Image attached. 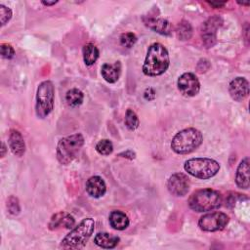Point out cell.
<instances>
[{
    "mask_svg": "<svg viewBox=\"0 0 250 250\" xmlns=\"http://www.w3.org/2000/svg\"><path fill=\"white\" fill-rule=\"evenodd\" d=\"M169 64L170 58L167 49L161 43H153L147 49L143 72L147 76H158L168 69Z\"/></svg>",
    "mask_w": 250,
    "mask_h": 250,
    "instance_id": "6da1fadb",
    "label": "cell"
},
{
    "mask_svg": "<svg viewBox=\"0 0 250 250\" xmlns=\"http://www.w3.org/2000/svg\"><path fill=\"white\" fill-rule=\"evenodd\" d=\"M95 229V221L92 218L83 219L67 233L61 241L60 247L62 249L77 250L83 248Z\"/></svg>",
    "mask_w": 250,
    "mask_h": 250,
    "instance_id": "7a4b0ae2",
    "label": "cell"
},
{
    "mask_svg": "<svg viewBox=\"0 0 250 250\" xmlns=\"http://www.w3.org/2000/svg\"><path fill=\"white\" fill-rule=\"evenodd\" d=\"M203 136L195 128H186L178 132L172 139L171 148L178 154H188L194 151L202 143Z\"/></svg>",
    "mask_w": 250,
    "mask_h": 250,
    "instance_id": "3957f363",
    "label": "cell"
},
{
    "mask_svg": "<svg viewBox=\"0 0 250 250\" xmlns=\"http://www.w3.org/2000/svg\"><path fill=\"white\" fill-rule=\"evenodd\" d=\"M188 203L189 208L195 212H207L221 206L222 195L215 189H198L189 196Z\"/></svg>",
    "mask_w": 250,
    "mask_h": 250,
    "instance_id": "277c9868",
    "label": "cell"
},
{
    "mask_svg": "<svg viewBox=\"0 0 250 250\" xmlns=\"http://www.w3.org/2000/svg\"><path fill=\"white\" fill-rule=\"evenodd\" d=\"M83 145L84 137L80 133H75L61 139L56 149L58 161L62 165L70 164L77 156Z\"/></svg>",
    "mask_w": 250,
    "mask_h": 250,
    "instance_id": "5b68a950",
    "label": "cell"
},
{
    "mask_svg": "<svg viewBox=\"0 0 250 250\" xmlns=\"http://www.w3.org/2000/svg\"><path fill=\"white\" fill-rule=\"evenodd\" d=\"M184 169L192 177L205 180L219 172L220 164L211 158H191L185 162Z\"/></svg>",
    "mask_w": 250,
    "mask_h": 250,
    "instance_id": "8992f818",
    "label": "cell"
},
{
    "mask_svg": "<svg viewBox=\"0 0 250 250\" xmlns=\"http://www.w3.org/2000/svg\"><path fill=\"white\" fill-rule=\"evenodd\" d=\"M55 89L51 81L46 80L39 84L36 92L35 111L39 118L48 116L54 107Z\"/></svg>",
    "mask_w": 250,
    "mask_h": 250,
    "instance_id": "52a82bcc",
    "label": "cell"
},
{
    "mask_svg": "<svg viewBox=\"0 0 250 250\" xmlns=\"http://www.w3.org/2000/svg\"><path fill=\"white\" fill-rule=\"evenodd\" d=\"M229 218L223 212H211L200 217L198 227L204 231H218L224 229L229 224Z\"/></svg>",
    "mask_w": 250,
    "mask_h": 250,
    "instance_id": "ba28073f",
    "label": "cell"
},
{
    "mask_svg": "<svg viewBox=\"0 0 250 250\" xmlns=\"http://www.w3.org/2000/svg\"><path fill=\"white\" fill-rule=\"evenodd\" d=\"M223 24V20L219 16H213L206 20L202 26L200 35L202 42L206 48L213 47L217 42V30Z\"/></svg>",
    "mask_w": 250,
    "mask_h": 250,
    "instance_id": "9c48e42d",
    "label": "cell"
},
{
    "mask_svg": "<svg viewBox=\"0 0 250 250\" xmlns=\"http://www.w3.org/2000/svg\"><path fill=\"white\" fill-rule=\"evenodd\" d=\"M178 89L186 97H193L198 94L200 90V83L194 73H183L177 82Z\"/></svg>",
    "mask_w": 250,
    "mask_h": 250,
    "instance_id": "30bf717a",
    "label": "cell"
},
{
    "mask_svg": "<svg viewBox=\"0 0 250 250\" xmlns=\"http://www.w3.org/2000/svg\"><path fill=\"white\" fill-rule=\"evenodd\" d=\"M190 187L189 178L184 173L173 174L167 182V188L169 192L175 196L186 195Z\"/></svg>",
    "mask_w": 250,
    "mask_h": 250,
    "instance_id": "8fae6325",
    "label": "cell"
},
{
    "mask_svg": "<svg viewBox=\"0 0 250 250\" xmlns=\"http://www.w3.org/2000/svg\"><path fill=\"white\" fill-rule=\"evenodd\" d=\"M229 93L232 100L242 102L249 95V82L244 77H236L229 82Z\"/></svg>",
    "mask_w": 250,
    "mask_h": 250,
    "instance_id": "7c38bea8",
    "label": "cell"
},
{
    "mask_svg": "<svg viewBox=\"0 0 250 250\" xmlns=\"http://www.w3.org/2000/svg\"><path fill=\"white\" fill-rule=\"evenodd\" d=\"M144 22L145 24L150 28L151 30L165 36H170L173 32V25L172 23L161 18H152V17H147L144 18Z\"/></svg>",
    "mask_w": 250,
    "mask_h": 250,
    "instance_id": "4fadbf2b",
    "label": "cell"
},
{
    "mask_svg": "<svg viewBox=\"0 0 250 250\" xmlns=\"http://www.w3.org/2000/svg\"><path fill=\"white\" fill-rule=\"evenodd\" d=\"M87 193L94 198H100L106 192V186L104 181L100 176L90 177L85 185Z\"/></svg>",
    "mask_w": 250,
    "mask_h": 250,
    "instance_id": "5bb4252c",
    "label": "cell"
},
{
    "mask_svg": "<svg viewBox=\"0 0 250 250\" xmlns=\"http://www.w3.org/2000/svg\"><path fill=\"white\" fill-rule=\"evenodd\" d=\"M9 147L11 149V151L21 157L24 154L25 152V143L23 140L22 135L21 134L20 131L16 130V129H12L10 131V135H9Z\"/></svg>",
    "mask_w": 250,
    "mask_h": 250,
    "instance_id": "9a60e30c",
    "label": "cell"
},
{
    "mask_svg": "<svg viewBox=\"0 0 250 250\" xmlns=\"http://www.w3.org/2000/svg\"><path fill=\"white\" fill-rule=\"evenodd\" d=\"M235 184L239 188L247 189L249 188V158H243L237 169L235 174Z\"/></svg>",
    "mask_w": 250,
    "mask_h": 250,
    "instance_id": "2e32d148",
    "label": "cell"
},
{
    "mask_svg": "<svg viewBox=\"0 0 250 250\" xmlns=\"http://www.w3.org/2000/svg\"><path fill=\"white\" fill-rule=\"evenodd\" d=\"M74 225H75L74 218L70 214L61 211L53 215L49 223V229L52 230L62 227H64L66 229H71Z\"/></svg>",
    "mask_w": 250,
    "mask_h": 250,
    "instance_id": "e0dca14e",
    "label": "cell"
},
{
    "mask_svg": "<svg viewBox=\"0 0 250 250\" xmlns=\"http://www.w3.org/2000/svg\"><path fill=\"white\" fill-rule=\"evenodd\" d=\"M101 73L103 78L108 83H115L121 73L120 62H115L114 63H104L101 68Z\"/></svg>",
    "mask_w": 250,
    "mask_h": 250,
    "instance_id": "ac0fdd59",
    "label": "cell"
},
{
    "mask_svg": "<svg viewBox=\"0 0 250 250\" xmlns=\"http://www.w3.org/2000/svg\"><path fill=\"white\" fill-rule=\"evenodd\" d=\"M108 221H109L110 227L116 230H123L127 229L130 223L128 216L120 210L112 211L109 214Z\"/></svg>",
    "mask_w": 250,
    "mask_h": 250,
    "instance_id": "d6986e66",
    "label": "cell"
},
{
    "mask_svg": "<svg viewBox=\"0 0 250 250\" xmlns=\"http://www.w3.org/2000/svg\"><path fill=\"white\" fill-rule=\"evenodd\" d=\"M120 241V238L116 235H113L108 232H99L94 238V242L99 247L104 249L114 248Z\"/></svg>",
    "mask_w": 250,
    "mask_h": 250,
    "instance_id": "ffe728a7",
    "label": "cell"
},
{
    "mask_svg": "<svg viewBox=\"0 0 250 250\" xmlns=\"http://www.w3.org/2000/svg\"><path fill=\"white\" fill-rule=\"evenodd\" d=\"M82 54H83V61L85 64L92 65L98 60L100 52H99V49L96 47V45H94L93 43H88L84 45L82 49Z\"/></svg>",
    "mask_w": 250,
    "mask_h": 250,
    "instance_id": "44dd1931",
    "label": "cell"
},
{
    "mask_svg": "<svg viewBox=\"0 0 250 250\" xmlns=\"http://www.w3.org/2000/svg\"><path fill=\"white\" fill-rule=\"evenodd\" d=\"M83 100H84V94L81 90L77 88H72L68 90L65 94V101L72 107L79 106L83 103Z\"/></svg>",
    "mask_w": 250,
    "mask_h": 250,
    "instance_id": "7402d4cb",
    "label": "cell"
},
{
    "mask_svg": "<svg viewBox=\"0 0 250 250\" xmlns=\"http://www.w3.org/2000/svg\"><path fill=\"white\" fill-rule=\"evenodd\" d=\"M176 34L180 40H188L192 35V27L190 23L186 20L181 21L177 25Z\"/></svg>",
    "mask_w": 250,
    "mask_h": 250,
    "instance_id": "603a6c76",
    "label": "cell"
},
{
    "mask_svg": "<svg viewBox=\"0 0 250 250\" xmlns=\"http://www.w3.org/2000/svg\"><path fill=\"white\" fill-rule=\"evenodd\" d=\"M124 122H125V126H126L130 131L136 130V129L139 127V125H140V120H139L138 115H137L136 112H135L134 110H132L131 108H128V109L126 110Z\"/></svg>",
    "mask_w": 250,
    "mask_h": 250,
    "instance_id": "cb8c5ba5",
    "label": "cell"
},
{
    "mask_svg": "<svg viewBox=\"0 0 250 250\" xmlns=\"http://www.w3.org/2000/svg\"><path fill=\"white\" fill-rule=\"evenodd\" d=\"M96 150L101 155H109L113 151V145L107 139H103L96 145Z\"/></svg>",
    "mask_w": 250,
    "mask_h": 250,
    "instance_id": "d4e9b609",
    "label": "cell"
},
{
    "mask_svg": "<svg viewBox=\"0 0 250 250\" xmlns=\"http://www.w3.org/2000/svg\"><path fill=\"white\" fill-rule=\"evenodd\" d=\"M120 44L125 48H131L137 42V36L133 32H126L120 35Z\"/></svg>",
    "mask_w": 250,
    "mask_h": 250,
    "instance_id": "484cf974",
    "label": "cell"
},
{
    "mask_svg": "<svg viewBox=\"0 0 250 250\" xmlns=\"http://www.w3.org/2000/svg\"><path fill=\"white\" fill-rule=\"evenodd\" d=\"M6 206H7V209L9 211L10 214L12 215H18L21 211V207H20V203H19V200L17 197L15 196H10L8 199H7V203H6Z\"/></svg>",
    "mask_w": 250,
    "mask_h": 250,
    "instance_id": "4316f807",
    "label": "cell"
},
{
    "mask_svg": "<svg viewBox=\"0 0 250 250\" xmlns=\"http://www.w3.org/2000/svg\"><path fill=\"white\" fill-rule=\"evenodd\" d=\"M12 15H13L12 10L9 7H7L3 4L0 5V20H1L2 26H4L11 20Z\"/></svg>",
    "mask_w": 250,
    "mask_h": 250,
    "instance_id": "83f0119b",
    "label": "cell"
},
{
    "mask_svg": "<svg viewBox=\"0 0 250 250\" xmlns=\"http://www.w3.org/2000/svg\"><path fill=\"white\" fill-rule=\"evenodd\" d=\"M0 49H1V56L4 59L10 60V59H12L15 56L14 48L10 44H8V43H3L1 45Z\"/></svg>",
    "mask_w": 250,
    "mask_h": 250,
    "instance_id": "f1b7e54d",
    "label": "cell"
},
{
    "mask_svg": "<svg viewBox=\"0 0 250 250\" xmlns=\"http://www.w3.org/2000/svg\"><path fill=\"white\" fill-rule=\"evenodd\" d=\"M155 97H156V92H155V90L153 88L149 87V88H146L145 90V92H144L145 100L150 102V101H153L155 99Z\"/></svg>",
    "mask_w": 250,
    "mask_h": 250,
    "instance_id": "f546056e",
    "label": "cell"
},
{
    "mask_svg": "<svg viewBox=\"0 0 250 250\" xmlns=\"http://www.w3.org/2000/svg\"><path fill=\"white\" fill-rule=\"evenodd\" d=\"M119 155H120V156H123V157H126V158H129V159H134L135 156H136L135 152L132 151V150H130V149L127 150V151H124V152L120 153Z\"/></svg>",
    "mask_w": 250,
    "mask_h": 250,
    "instance_id": "4dcf8cb0",
    "label": "cell"
},
{
    "mask_svg": "<svg viewBox=\"0 0 250 250\" xmlns=\"http://www.w3.org/2000/svg\"><path fill=\"white\" fill-rule=\"evenodd\" d=\"M208 4L214 8H223L226 2H218V1H208Z\"/></svg>",
    "mask_w": 250,
    "mask_h": 250,
    "instance_id": "1f68e13d",
    "label": "cell"
},
{
    "mask_svg": "<svg viewBox=\"0 0 250 250\" xmlns=\"http://www.w3.org/2000/svg\"><path fill=\"white\" fill-rule=\"evenodd\" d=\"M41 3L45 6H53L55 4L58 3V1H52V2H49V1H41Z\"/></svg>",
    "mask_w": 250,
    "mask_h": 250,
    "instance_id": "d6a6232c",
    "label": "cell"
},
{
    "mask_svg": "<svg viewBox=\"0 0 250 250\" xmlns=\"http://www.w3.org/2000/svg\"><path fill=\"white\" fill-rule=\"evenodd\" d=\"M1 157H4L5 154H6V150H7V147H6V145L4 143H2V146H1Z\"/></svg>",
    "mask_w": 250,
    "mask_h": 250,
    "instance_id": "836d02e7",
    "label": "cell"
}]
</instances>
